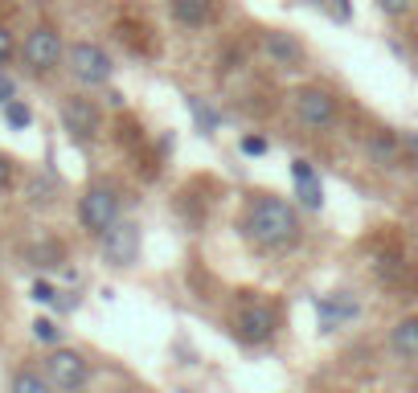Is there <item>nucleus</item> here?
<instances>
[{
  "mask_svg": "<svg viewBox=\"0 0 418 393\" xmlns=\"http://www.w3.org/2000/svg\"><path fill=\"white\" fill-rule=\"evenodd\" d=\"M33 299L37 303H58V291L49 283H33Z\"/></svg>",
  "mask_w": 418,
  "mask_h": 393,
  "instance_id": "412c9836",
  "label": "nucleus"
},
{
  "mask_svg": "<svg viewBox=\"0 0 418 393\" xmlns=\"http://www.w3.org/2000/svg\"><path fill=\"white\" fill-rule=\"evenodd\" d=\"M262 49L275 58L279 66H287V70H296L308 62V49H303V41L296 37V33H279V29H267L262 33Z\"/></svg>",
  "mask_w": 418,
  "mask_h": 393,
  "instance_id": "9b49d317",
  "label": "nucleus"
},
{
  "mask_svg": "<svg viewBox=\"0 0 418 393\" xmlns=\"http://www.w3.org/2000/svg\"><path fill=\"white\" fill-rule=\"evenodd\" d=\"M291 107H296V119H300L303 127H312V131H328V127H336V119H341L336 94L328 91V86H320V82H303V86H296Z\"/></svg>",
  "mask_w": 418,
  "mask_h": 393,
  "instance_id": "7ed1b4c3",
  "label": "nucleus"
},
{
  "mask_svg": "<svg viewBox=\"0 0 418 393\" xmlns=\"http://www.w3.org/2000/svg\"><path fill=\"white\" fill-rule=\"evenodd\" d=\"M316 320H320V332H336L348 320H357V299L348 291H332V295L316 303Z\"/></svg>",
  "mask_w": 418,
  "mask_h": 393,
  "instance_id": "9d476101",
  "label": "nucleus"
},
{
  "mask_svg": "<svg viewBox=\"0 0 418 393\" xmlns=\"http://www.w3.org/2000/svg\"><path fill=\"white\" fill-rule=\"evenodd\" d=\"M46 377L58 389H82L91 381V361L78 348H53L46 356Z\"/></svg>",
  "mask_w": 418,
  "mask_h": 393,
  "instance_id": "0eeeda50",
  "label": "nucleus"
},
{
  "mask_svg": "<svg viewBox=\"0 0 418 393\" xmlns=\"http://www.w3.org/2000/svg\"><path fill=\"white\" fill-rule=\"evenodd\" d=\"M234 332L246 340V344H267L279 332V307L271 299H242L234 311Z\"/></svg>",
  "mask_w": 418,
  "mask_h": 393,
  "instance_id": "20e7f679",
  "label": "nucleus"
},
{
  "mask_svg": "<svg viewBox=\"0 0 418 393\" xmlns=\"http://www.w3.org/2000/svg\"><path fill=\"white\" fill-rule=\"evenodd\" d=\"M291 181H296V197H300L308 209H320V205H324V185H320L316 168H312L308 160L291 164Z\"/></svg>",
  "mask_w": 418,
  "mask_h": 393,
  "instance_id": "ddd939ff",
  "label": "nucleus"
},
{
  "mask_svg": "<svg viewBox=\"0 0 418 393\" xmlns=\"http://www.w3.org/2000/svg\"><path fill=\"white\" fill-rule=\"evenodd\" d=\"M410 148H414V152H418V139H410Z\"/></svg>",
  "mask_w": 418,
  "mask_h": 393,
  "instance_id": "b1692460",
  "label": "nucleus"
},
{
  "mask_svg": "<svg viewBox=\"0 0 418 393\" xmlns=\"http://www.w3.org/2000/svg\"><path fill=\"white\" fill-rule=\"evenodd\" d=\"M242 152H246V156H262V152H267V139L262 136H242Z\"/></svg>",
  "mask_w": 418,
  "mask_h": 393,
  "instance_id": "aec40b11",
  "label": "nucleus"
},
{
  "mask_svg": "<svg viewBox=\"0 0 418 393\" xmlns=\"http://www.w3.org/2000/svg\"><path fill=\"white\" fill-rule=\"evenodd\" d=\"M168 8H172V17L181 29H209V25L217 21V0H168Z\"/></svg>",
  "mask_w": 418,
  "mask_h": 393,
  "instance_id": "f8f14e48",
  "label": "nucleus"
},
{
  "mask_svg": "<svg viewBox=\"0 0 418 393\" xmlns=\"http://www.w3.org/2000/svg\"><path fill=\"white\" fill-rule=\"evenodd\" d=\"M4 119H8L13 127H29V123H33V111H29L25 103H17V98H8V103H4Z\"/></svg>",
  "mask_w": 418,
  "mask_h": 393,
  "instance_id": "dca6fc26",
  "label": "nucleus"
},
{
  "mask_svg": "<svg viewBox=\"0 0 418 393\" xmlns=\"http://www.w3.org/2000/svg\"><path fill=\"white\" fill-rule=\"evenodd\" d=\"M386 344H390V352H394L398 361H418V311L390 328V340Z\"/></svg>",
  "mask_w": 418,
  "mask_h": 393,
  "instance_id": "4468645a",
  "label": "nucleus"
},
{
  "mask_svg": "<svg viewBox=\"0 0 418 393\" xmlns=\"http://www.w3.org/2000/svg\"><path fill=\"white\" fill-rule=\"evenodd\" d=\"M13 53H17L13 29H8V25H0V66H8V62H13Z\"/></svg>",
  "mask_w": 418,
  "mask_h": 393,
  "instance_id": "a211bd4d",
  "label": "nucleus"
},
{
  "mask_svg": "<svg viewBox=\"0 0 418 393\" xmlns=\"http://www.w3.org/2000/svg\"><path fill=\"white\" fill-rule=\"evenodd\" d=\"M377 4H381V13H390V17H402V13H406L414 0H377Z\"/></svg>",
  "mask_w": 418,
  "mask_h": 393,
  "instance_id": "4be33fe9",
  "label": "nucleus"
},
{
  "mask_svg": "<svg viewBox=\"0 0 418 393\" xmlns=\"http://www.w3.org/2000/svg\"><path fill=\"white\" fill-rule=\"evenodd\" d=\"M33 336H37L42 344H58V340H62V328L53 324V320H46V316H42V320H33Z\"/></svg>",
  "mask_w": 418,
  "mask_h": 393,
  "instance_id": "f3484780",
  "label": "nucleus"
},
{
  "mask_svg": "<svg viewBox=\"0 0 418 393\" xmlns=\"http://www.w3.org/2000/svg\"><path fill=\"white\" fill-rule=\"evenodd\" d=\"M46 389H49V377H42V373L33 369L13 373V393H46Z\"/></svg>",
  "mask_w": 418,
  "mask_h": 393,
  "instance_id": "2eb2a0df",
  "label": "nucleus"
},
{
  "mask_svg": "<svg viewBox=\"0 0 418 393\" xmlns=\"http://www.w3.org/2000/svg\"><path fill=\"white\" fill-rule=\"evenodd\" d=\"M66 62H70V74H74L82 86H107L111 74H115L111 53L103 46H94V41H74V46L66 49Z\"/></svg>",
  "mask_w": 418,
  "mask_h": 393,
  "instance_id": "39448f33",
  "label": "nucleus"
},
{
  "mask_svg": "<svg viewBox=\"0 0 418 393\" xmlns=\"http://www.w3.org/2000/svg\"><path fill=\"white\" fill-rule=\"evenodd\" d=\"M99 123H103V115H99V107H94L87 94H70L66 103H62V127H66L74 139H94L99 136Z\"/></svg>",
  "mask_w": 418,
  "mask_h": 393,
  "instance_id": "1a4fd4ad",
  "label": "nucleus"
},
{
  "mask_svg": "<svg viewBox=\"0 0 418 393\" xmlns=\"http://www.w3.org/2000/svg\"><path fill=\"white\" fill-rule=\"evenodd\" d=\"M238 230L242 238L258 246V250H291L303 238V221L291 201H283L275 193H255L246 205H242V217H238Z\"/></svg>",
  "mask_w": 418,
  "mask_h": 393,
  "instance_id": "f257e3e1",
  "label": "nucleus"
},
{
  "mask_svg": "<svg viewBox=\"0 0 418 393\" xmlns=\"http://www.w3.org/2000/svg\"><path fill=\"white\" fill-rule=\"evenodd\" d=\"M119 221V188L115 181H91L78 197V226L94 238H103V230Z\"/></svg>",
  "mask_w": 418,
  "mask_h": 393,
  "instance_id": "f03ea898",
  "label": "nucleus"
},
{
  "mask_svg": "<svg viewBox=\"0 0 418 393\" xmlns=\"http://www.w3.org/2000/svg\"><path fill=\"white\" fill-rule=\"evenodd\" d=\"M13 181H17V164L8 160V156H0V193H8Z\"/></svg>",
  "mask_w": 418,
  "mask_h": 393,
  "instance_id": "6ab92c4d",
  "label": "nucleus"
},
{
  "mask_svg": "<svg viewBox=\"0 0 418 393\" xmlns=\"http://www.w3.org/2000/svg\"><path fill=\"white\" fill-rule=\"evenodd\" d=\"M21 58H25V66L33 70V74H49V70L66 58L62 33H58L53 25H37V29H29V33H25V46H21Z\"/></svg>",
  "mask_w": 418,
  "mask_h": 393,
  "instance_id": "423d86ee",
  "label": "nucleus"
},
{
  "mask_svg": "<svg viewBox=\"0 0 418 393\" xmlns=\"http://www.w3.org/2000/svg\"><path fill=\"white\" fill-rule=\"evenodd\" d=\"M103 255L115 266H132L139 258V226L136 221H111L103 230Z\"/></svg>",
  "mask_w": 418,
  "mask_h": 393,
  "instance_id": "6e6552de",
  "label": "nucleus"
},
{
  "mask_svg": "<svg viewBox=\"0 0 418 393\" xmlns=\"http://www.w3.org/2000/svg\"><path fill=\"white\" fill-rule=\"evenodd\" d=\"M8 98H17V82H13L8 74H0V107H4Z\"/></svg>",
  "mask_w": 418,
  "mask_h": 393,
  "instance_id": "5701e85b",
  "label": "nucleus"
}]
</instances>
